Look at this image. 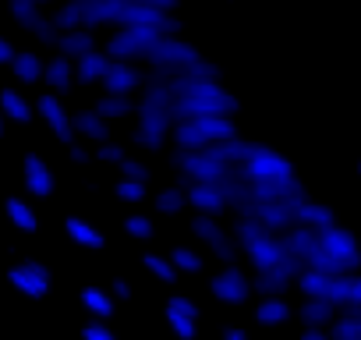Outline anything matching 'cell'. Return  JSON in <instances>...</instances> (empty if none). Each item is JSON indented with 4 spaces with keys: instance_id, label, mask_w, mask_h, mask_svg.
<instances>
[{
    "instance_id": "1",
    "label": "cell",
    "mask_w": 361,
    "mask_h": 340,
    "mask_svg": "<svg viewBox=\"0 0 361 340\" xmlns=\"http://www.w3.org/2000/svg\"><path fill=\"white\" fill-rule=\"evenodd\" d=\"M234 135H238V124L231 121V114L173 121V145L177 149H209L213 142H224Z\"/></svg>"
},
{
    "instance_id": "2",
    "label": "cell",
    "mask_w": 361,
    "mask_h": 340,
    "mask_svg": "<svg viewBox=\"0 0 361 340\" xmlns=\"http://www.w3.org/2000/svg\"><path fill=\"white\" fill-rule=\"evenodd\" d=\"M173 166H177V174L185 185H224L234 178V166L209 156L206 149H177Z\"/></svg>"
},
{
    "instance_id": "3",
    "label": "cell",
    "mask_w": 361,
    "mask_h": 340,
    "mask_svg": "<svg viewBox=\"0 0 361 340\" xmlns=\"http://www.w3.org/2000/svg\"><path fill=\"white\" fill-rule=\"evenodd\" d=\"M234 174L245 185H255V181H287V178H294V163L287 156H280L276 149H269V145H255V152L241 166H234Z\"/></svg>"
},
{
    "instance_id": "4",
    "label": "cell",
    "mask_w": 361,
    "mask_h": 340,
    "mask_svg": "<svg viewBox=\"0 0 361 340\" xmlns=\"http://www.w3.org/2000/svg\"><path fill=\"white\" fill-rule=\"evenodd\" d=\"M163 40L159 29H145V25H121V32H114L106 40V54L114 61H145L152 54V47Z\"/></svg>"
},
{
    "instance_id": "5",
    "label": "cell",
    "mask_w": 361,
    "mask_h": 340,
    "mask_svg": "<svg viewBox=\"0 0 361 340\" xmlns=\"http://www.w3.org/2000/svg\"><path fill=\"white\" fill-rule=\"evenodd\" d=\"M202 61V54L192 47V43H185L180 36H163L156 47H152V54L145 57V64L149 68H159V71H170V75H185L192 64H199Z\"/></svg>"
},
{
    "instance_id": "6",
    "label": "cell",
    "mask_w": 361,
    "mask_h": 340,
    "mask_svg": "<svg viewBox=\"0 0 361 340\" xmlns=\"http://www.w3.org/2000/svg\"><path fill=\"white\" fill-rule=\"evenodd\" d=\"M36 114L47 121V128L64 142V145H71L75 142V124H71V114H68V107H64V99L57 96V92H43L39 99H36Z\"/></svg>"
},
{
    "instance_id": "7",
    "label": "cell",
    "mask_w": 361,
    "mask_h": 340,
    "mask_svg": "<svg viewBox=\"0 0 361 340\" xmlns=\"http://www.w3.org/2000/svg\"><path fill=\"white\" fill-rule=\"evenodd\" d=\"M145 71L135 64V61H110V71H106V78L99 82L103 85V92H117V96H131V92H138L142 85H145Z\"/></svg>"
},
{
    "instance_id": "8",
    "label": "cell",
    "mask_w": 361,
    "mask_h": 340,
    "mask_svg": "<svg viewBox=\"0 0 361 340\" xmlns=\"http://www.w3.org/2000/svg\"><path fill=\"white\" fill-rule=\"evenodd\" d=\"M188 206H195L206 217H220L231 202H227L224 185H188Z\"/></svg>"
},
{
    "instance_id": "9",
    "label": "cell",
    "mask_w": 361,
    "mask_h": 340,
    "mask_svg": "<svg viewBox=\"0 0 361 340\" xmlns=\"http://www.w3.org/2000/svg\"><path fill=\"white\" fill-rule=\"evenodd\" d=\"M11 284H15L22 294L43 298V294L50 291V273H47L39 262H25V266H15V269H11Z\"/></svg>"
},
{
    "instance_id": "10",
    "label": "cell",
    "mask_w": 361,
    "mask_h": 340,
    "mask_svg": "<svg viewBox=\"0 0 361 340\" xmlns=\"http://www.w3.org/2000/svg\"><path fill=\"white\" fill-rule=\"evenodd\" d=\"M110 54L106 50H89L85 57H78L75 61V82L78 85H96V82H103L106 78V71H110Z\"/></svg>"
},
{
    "instance_id": "11",
    "label": "cell",
    "mask_w": 361,
    "mask_h": 340,
    "mask_svg": "<svg viewBox=\"0 0 361 340\" xmlns=\"http://www.w3.org/2000/svg\"><path fill=\"white\" fill-rule=\"evenodd\" d=\"M71 124H75V135L78 138H85V142H106L110 138V121L92 107H85V110H78V114H71Z\"/></svg>"
},
{
    "instance_id": "12",
    "label": "cell",
    "mask_w": 361,
    "mask_h": 340,
    "mask_svg": "<svg viewBox=\"0 0 361 340\" xmlns=\"http://www.w3.org/2000/svg\"><path fill=\"white\" fill-rule=\"evenodd\" d=\"M248 291H252V284H248V277L241 273V269H224L216 280H213V294L220 298V301H231V305H238V301H245L248 298Z\"/></svg>"
},
{
    "instance_id": "13",
    "label": "cell",
    "mask_w": 361,
    "mask_h": 340,
    "mask_svg": "<svg viewBox=\"0 0 361 340\" xmlns=\"http://www.w3.org/2000/svg\"><path fill=\"white\" fill-rule=\"evenodd\" d=\"M25 188L32 195H50L54 192V174H50V166L39 152H29L25 156Z\"/></svg>"
},
{
    "instance_id": "14",
    "label": "cell",
    "mask_w": 361,
    "mask_h": 340,
    "mask_svg": "<svg viewBox=\"0 0 361 340\" xmlns=\"http://www.w3.org/2000/svg\"><path fill=\"white\" fill-rule=\"evenodd\" d=\"M43 82H47V89H54V92H71V85H75V61L71 57H64V54H57V57H50L47 61V75H43Z\"/></svg>"
},
{
    "instance_id": "15",
    "label": "cell",
    "mask_w": 361,
    "mask_h": 340,
    "mask_svg": "<svg viewBox=\"0 0 361 340\" xmlns=\"http://www.w3.org/2000/svg\"><path fill=\"white\" fill-rule=\"evenodd\" d=\"M124 4H128V0H85V29L117 25Z\"/></svg>"
},
{
    "instance_id": "16",
    "label": "cell",
    "mask_w": 361,
    "mask_h": 340,
    "mask_svg": "<svg viewBox=\"0 0 361 340\" xmlns=\"http://www.w3.org/2000/svg\"><path fill=\"white\" fill-rule=\"evenodd\" d=\"M255 145H259V142H245V138H238V135H234V138L213 142L206 152H209V156H216V159H224V163H231V166H241V163L255 152Z\"/></svg>"
},
{
    "instance_id": "17",
    "label": "cell",
    "mask_w": 361,
    "mask_h": 340,
    "mask_svg": "<svg viewBox=\"0 0 361 340\" xmlns=\"http://www.w3.org/2000/svg\"><path fill=\"white\" fill-rule=\"evenodd\" d=\"M11 71H15V78L22 85H36L47 75V61L39 54H32V50H18V57L11 61Z\"/></svg>"
},
{
    "instance_id": "18",
    "label": "cell",
    "mask_w": 361,
    "mask_h": 340,
    "mask_svg": "<svg viewBox=\"0 0 361 340\" xmlns=\"http://www.w3.org/2000/svg\"><path fill=\"white\" fill-rule=\"evenodd\" d=\"M89 50H96L92 29H71V32H61V40H57V54H64V57H71V61L85 57Z\"/></svg>"
},
{
    "instance_id": "19",
    "label": "cell",
    "mask_w": 361,
    "mask_h": 340,
    "mask_svg": "<svg viewBox=\"0 0 361 340\" xmlns=\"http://www.w3.org/2000/svg\"><path fill=\"white\" fill-rule=\"evenodd\" d=\"M0 110H4V117L15 121V124H29L32 121V103L18 89H0Z\"/></svg>"
},
{
    "instance_id": "20",
    "label": "cell",
    "mask_w": 361,
    "mask_h": 340,
    "mask_svg": "<svg viewBox=\"0 0 361 340\" xmlns=\"http://www.w3.org/2000/svg\"><path fill=\"white\" fill-rule=\"evenodd\" d=\"M301 319H305V326H333V319H336V305L329 301V298H308L305 305H301Z\"/></svg>"
},
{
    "instance_id": "21",
    "label": "cell",
    "mask_w": 361,
    "mask_h": 340,
    "mask_svg": "<svg viewBox=\"0 0 361 340\" xmlns=\"http://www.w3.org/2000/svg\"><path fill=\"white\" fill-rule=\"evenodd\" d=\"M54 25L61 32H71V29H85V0H64V4L50 15Z\"/></svg>"
},
{
    "instance_id": "22",
    "label": "cell",
    "mask_w": 361,
    "mask_h": 340,
    "mask_svg": "<svg viewBox=\"0 0 361 340\" xmlns=\"http://www.w3.org/2000/svg\"><path fill=\"white\" fill-rule=\"evenodd\" d=\"M96 110L106 117V121H121V117H131L138 110V103L131 96H117V92H103L96 99Z\"/></svg>"
},
{
    "instance_id": "23",
    "label": "cell",
    "mask_w": 361,
    "mask_h": 340,
    "mask_svg": "<svg viewBox=\"0 0 361 340\" xmlns=\"http://www.w3.org/2000/svg\"><path fill=\"white\" fill-rule=\"evenodd\" d=\"M298 224H308V227H315V231H322V227H329V224H336V217H333V210H329L326 202H315V199H305V202H301V210H298Z\"/></svg>"
},
{
    "instance_id": "24",
    "label": "cell",
    "mask_w": 361,
    "mask_h": 340,
    "mask_svg": "<svg viewBox=\"0 0 361 340\" xmlns=\"http://www.w3.org/2000/svg\"><path fill=\"white\" fill-rule=\"evenodd\" d=\"M68 234H71V241H78V245H85V248H103V234L89 224V220H82V217H68Z\"/></svg>"
},
{
    "instance_id": "25",
    "label": "cell",
    "mask_w": 361,
    "mask_h": 340,
    "mask_svg": "<svg viewBox=\"0 0 361 340\" xmlns=\"http://www.w3.org/2000/svg\"><path fill=\"white\" fill-rule=\"evenodd\" d=\"M11 18H15L25 32H32V29H36V22L43 18V11H39L36 0H11Z\"/></svg>"
},
{
    "instance_id": "26",
    "label": "cell",
    "mask_w": 361,
    "mask_h": 340,
    "mask_svg": "<svg viewBox=\"0 0 361 340\" xmlns=\"http://www.w3.org/2000/svg\"><path fill=\"white\" fill-rule=\"evenodd\" d=\"M8 217H11V224L18 227V231H36V213H32V206L25 202V199H8Z\"/></svg>"
},
{
    "instance_id": "27",
    "label": "cell",
    "mask_w": 361,
    "mask_h": 340,
    "mask_svg": "<svg viewBox=\"0 0 361 340\" xmlns=\"http://www.w3.org/2000/svg\"><path fill=\"white\" fill-rule=\"evenodd\" d=\"M255 319H259V322H266V326H276V322L290 319V305H287L283 298H269V301H262V305H259Z\"/></svg>"
},
{
    "instance_id": "28",
    "label": "cell",
    "mask_w": 361,
    "mask_h": 340,
    "mask_svg": "<svg viewBox=\"0 0 361 340\" xmlns=\"http://www.w3.org/2000/svg\"><path fill=\"white\" fill-rule=\"evenodd\" d=\"M188 206V188H163L156 195V210L159 213H180Z\"/></svg>"
},
{
    "instance_id": "29",
    "label": "cell",
    "mask_w": 361,
    "mask_h": 340,
    "mask_svg": "<svg viewBox=\"0 0 361 340\" xmlns=\"http://www.w3.org/2000/svg\"><path fill=\"white\" fill-rule=\"evenodd\" d=\"M96 159H99V163H117V166H121V163L128 159V152H124V145H121V142L106 138V142H99V145H96Z\"/></svg>"
},
{
    "instance_id": "30",
    "label": "cell",
    "mask_w": 361,
    "mask_h": 340,
    "mask_svg": "<svg viewBox=\"0 0 361 340\" xmlns=\"http://www.w3.org/2000/svg\"><path fill=\"white\" fill-rule=\"evenodd\" d=\"M170 262H173L177 269H185V273H199V269H202V255H195L192 248H173Z\"/></svg>"
},
{
    "instance_id": "31",
    "label": "cell",
    "mask_w": 361,
    "mask_h": 340,
    "mask_svg": "<svg viewBox=\"0 0 361 340\" xmlns=\"http://www.w3.org/2000/svg\"><path fill=\"white\" fill-rule=\"evenodd\" d=\"M32 36H36V40H39L43 47H57V40H61V29L54 25V18H47V15H43V18L36 22Z\"/></svg>"
},
{
    "instance_id": "32",
    "label": "cell",
    "mask_w": 361,
    "mask_h": 340,
    "mask_svg": "<svg viewBox=\"0 0 361 340\" xmlns=\"http://www.w3.org/2000/svg\"><path fill=\"white\" fill-rule=\"evenodd\" d=\"M142 262H145V269H149L152 277H159V280H173V273H177V266H173L170 259H163V255H145Z\"/></svg>"
},
{
    "instance_id": "33",
    "label": "cell",
    "mask_w": 361,
    "mask_h": 340,
    "mask_svg": "<svg viewBox=\"0 0 361 340\" xmlns=\"http://www.w3.org/2000/svg\"><path fill=\"white\" fill-rule=\"evenodd\" d=\"M117 170H121V178H128V181H145V185H149V174H152L142 159H131V156H128Z\"/></svg>"
},
{
    "instance_id": "34",
    "label": "cell",
    "mask_w": 361,
    "mask_h": 340,
    "mask_svg": "<svg viewBox=\"0 0 361 340\" xmlns=\"http://www.w3.org/2000/svg\"><path fill=\"white\" fill-rule=\"evenodd\" d=\"M117 199H124V202H142V199H145V181H128V178H121V181H117Z\"/></svg>"
},
{
    "instance_id": "35",
    "label": "cell",
    "mask_w": 361,
    "mask_h": 340,
    "mask_svg": "<svg viewBox=\"0 0 361 340\" xmlns=\"http://www.w3.org/2000/svg\"><path fill=\"white\" fill-rule=\"evenodd\" d=\"M82 301H85V305H89V308H92L96 315H103V319H106V315L114 312V305H110V298H106V294H99L96 287H89V291H82Z\"/></svg>"
},
{
    "instance_id": "36",
    "label": "cell",
    "mask_w": 361,
    "mask_h": 340,
    "mask_svg": "<svg viewBox=\"0 0 361 340\" xmlns=\"http://www.w3.org/2000/svg\"><path fill=\"white\" fill-rule=\"evenodd\" d=\"M124 231H128L131 238H149V234H152V220H149V217H128V220H124Z\"/></svg>"
},
{
    "instance_id": "37",
    "label": "cell",
    "mask_w": 361,
    "mask_h": 340,
    "mask_svg": "<svg viewBox=\"0 0 361 340\" xmlns=\"http://www.w3.org/2000/svg\"><path fill=\"white\" fill-rule=\"evenodd\" d=\"M68 156H71V163H78V166H85L92 152H89V145H82V142H71V145H68Z\"/></svg>"
},
{
    "instance_id": "38",
    "label": "cell",
    "mask_w": 361,
    "mask_h": 340,
    "mask_svg": "<svg viewBox=\"0 0 361 340\" xmlns=\"http://www.w3.org/2000/svg\"><path fill=\"white\" fill-rule=\"evenodd\" d=\"M18 57V50H15V43L11 40H4V36H0V64H8L11 68V61Z\"/></svg>"
},
{
    "instance_id": "39",
    "label": "cell",
    "mask_w": 361,
    "mask_h": 340,
    "mask_svg": "<svg viewBox=\"0 0 361 340\" xmlns=\"http://www.w3.org/2000/svg\"><path fill=\"white\" fill-rule=\"evenodd\" d=\"M85 340H114L103 326H85Z\"/></svg>"
},
{
    "instance_id": "40",
    "label": "cell",
    "mask_w": 361,
    "mask_h": 340,
    "mask_svg": "<svg viewBox=\"0 0 361 340\" xmlns=\"http://www.w3.org/2000/svg\"><path fill=\"white\" fill-rule=\"evenodd\" d=\"M138 4H156V8H163V11H173L177 0H138Z\"/></svg>"
},
{
    "instance_id": "41",
    "label": "cell",
    "mask_w": 361,
    "mask_h": 340,
    "mask_svg": "<svg viewBox=\"0 0 361 340\" xmlns=\"http://www.w3.org/2000/svg\"><path fill=\"white\" fill-rule=\"evenodd\" d=\"M114 294H117V298H131V287H128L124 280H117V284H114Z\"/></svg>"
},
{
    "instance_id": "42",
    "label": "cell",
    "mask_w": 361,
    "mask_h": 340,
    "mask_svg": "<svg viewBox=\"0 0 361 340\" xmlns=\"http://www.w3.org/2000/svg\"><path fill=\"white\" fill-rule=\"evenodd\" d=\"M0 135H4V110H0Z\"/></svg>"
},
{
    "instance_id": "43",
    "label": "cell",
    "mask_w": 361,
    "mask_h": 340,
    "mask_svg": "<svg viewBox=\"0 0 361 340\" xmlns=\"http://www.w3.org/2000/svg\"><path fill=\"white\" fill-rule=\"evenodd\" d=\"M354 170H357V181H361V159H357V163H354Z\"/></svg>"
}]
</instances>
